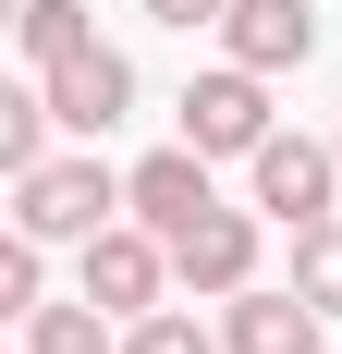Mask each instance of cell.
<instances>
[{"mask_svg":"<svg viewBox=\"0 0 342 354\" xmlns=\"http://www.w3.org/2000/svg\"><path fill=\"white\" fill-rule=\"evenodd\" d=\"M294 293L342 318V220H306V232H294Z\"/></svg>","mask_w":342,"mask_h":354,"instance_id":"12","label":"cell"},{"mask_svg":"<svg viewBox=\"0 0 342 354\" xmlns=\"http://www.w3.org/2000/svg\"><path fill=\"white\" fill-rule=\"evenodd\" d=\"M220 49L257 62V73H306L318 62V12L306 0H233V12H220Z\"/></svg>","mask_w":342,"mask_h":354,"instance_id":"7","label":"cell"},{"mask_svg":"<svg viewBox=\"0 0 342 354\" xmlns=\"http://www.w3.org/2000/svg\"><path fill=\"white\" fill-rule=\"evenodd\" d=\"M220 12H233V0H147V25H183V37H196V25H220Z\"/></svg>","mask_w":342,"mask_h":354,"instance_id":"16","label":"cell"},{"mask_svg":"<svg viewBox=\"0 0 342 354\" xmlns=\"http://www.w3.org/2000/svg\"><path fill=\"white\" fill-rule=\"evenodd\" d=\"M0 306H12V318L37 306V232H12V245H0Z\"/></svg>","mask_w":342,"mask_h":354,"instance_id":"15","label":"cell"},{"mask_svg":"<svg viewBox=\"0 0 342 354\" xmlns=\"http://www.w3.org/2000/svg\"><path fill=\"white\" fill-rule=\"evenodd\" d=\"M244 183H257V208H269L281 232H306V220H330V196H342V147H318V135H269L257 159H244Z\"/></svg>","mask_w":342,"mask_h":354,"instance_id":"3","label":"cell"},{"mask_svg":"<svg viewBox=\"0 0 342 354\" xmlns=\"http://www.w3.org/2000/svg\"><path fill=\"white\" fill-rule=\"evenodd\" d=\"M49 122H62V110H49V86L0 98V171H37V159H49Z\"/></svg>","mask_w":342,"mask_h":354,"instance_id":"13","label":"cell"},{"mask_svg":"<svg viewBox=\"0 0 342 354\" xmlns=\"http://www.w3.org/2000/svg\"><path fill=\"white\" fill-rule=\"evenodd\" d=\"M281 122H269V73L257 62H220L183 86V147H208V159H257Z\"/></svg>","mask_w":342,"mask_h":354,"instance_id":"2","label":"cell"},{"mask_svg":"<svg viewBox=\"0 0 342 354\" xmlns=\"http://www.w3.org/2000/svg\"><path fill=\"white\" fill-rule=\"evenodd\" d=\"M86 293H98L110 318H147V306L171 293V232H147V220L86 232Z\"/></svg>","mask_w":342,"mask_h":354,"instance_id":"4","label":"cell"},{"mask_svg":"<svg viewBox=\"0 0 342 354\" xmlns=\"http://www.w3.org/2000/svg\"><path fill=\"white\" fill-rule=\"evenodd\" d=\"M12 25H25V62H37V73H49V62H73V49H98V25H86V0H25Z\"/></svg>","mask_w":342,"mask_h":354,"instance_id":"11","label":"cell"},{"mask_svg":"<svg viewBox=\"0 0 342 354\" xmlns=\"http://www.w3.org/2000/svg\"><path fill=\"white\" fill-rule=\"evenodd\" d=\"M220 208V183H208V147H159V159H135V220L147 232H183V220Z\"/></svg>","mask_w":342,"mask_h":354,"instance_id":"8","label":"cell"},{"mask_svg":"<svg viewBox=\"0 0 342 354\" xmlns=\"http://www.w3.org/2000/svg\"><path fill=\"white\" fill-rule=\"evenodd\" d=\"M257 220H269V208H208V220H183V232H171V281L233 306V293L257 281Z\"/></svg>","mask_w":342,"mask_h":354,"instance_id":"5","label":"cell"},{"mask_svg":"<svg viewBox=\"0 0 342 354\" xmlns=\"http://www.w3.org/2000/svg\"><path fill=\"white\" fill-rule=\"evenodd\" d=\"M330 147H342V135H330Z\"/></svg>","mask_w":342,"mask_h":354,"instance_id":"17","label":"cell"},{"mask_svg":"<svg viewBox=\"0 0 342 354\" xmlns=\"http://www.w3.org/2000/svg\"><path fill=\"white\" fill-rule=\"evenodd\" d=\"M110 208H135V171H110V159L12 171V232H37V245H86V232H110Z\"/></svg>","mask_w":342,"mask_h":354,"instance_id":"1","label":"cell"},{"mask_svg":"<svg viewBox=\"0 0 342 354\" xmlns=\"http://www.w3.org/2000/svg\"><path fill=\"white\" fill-rule=\"evenodd\" d=\"M37 86H49V110H62L73 135H110V122L135 110V62H123V49H73V62H49Z\"/></svg>","mask_w":342,"mask_h":354,"instance_id":"6","label":"cell"},{"mask_svg":"<svg viewBox=\"0 0 342 354\" xmlns=\"http://www.w3.org/2000/svg\"><path fill=\"white\" fill-rule=\"evenodd\" d=\"M123 354H233V342H208L196 318H171V306H147V318L123 330Z\"/></svg>","mask_w":342,"mask_h":354,"instance_id":"14","label":"cell"},{"mask_svg":"<svg viewBox=\"0 0 342 354\" xmlns=\"http://www.w3.org/2000/svg\"><path fill=\"white\" fill-rule=\"evenodd\" d=\"M25 354H123V342H110V306L86 293V306H25Z\"/></svg>","mask_w":342,"mask_h":354,"instance_id":"10","label":"cell"},{"mask_svg":"<svg viewBox=\"0 0 342 354\" xmlns=\"http://www.w3.org/2000/svg\"><path fill=\"white\" fill-rule=\"evenodd\" d=\"M318 318H330V306H306L294 281H281V293L244 281V293H233V318H220V342H233V354H318Z\"/></svg>","mask_w":342,"mask_h":354,"instance_id":"9","label":"cell"}]
</instances>
